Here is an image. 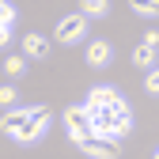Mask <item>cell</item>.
Masks as SVG:
<instances>
[{
    "label": "cell",
    "instance_id": "1",
    "mask_svg": "<svg viewBox=\"0 0 159 159\" xmlns=\"http://www.w3.org/2000/svg\"><path fill=\"white\" fill-rule=\"evenodd\" d=\"M49 110L46 106H34V110H8L4 117H0V133H8L11 140L19 144H34L38 136H42L49 129Z\"/></svg>",
    "mask_w": 159,
    "mask_h": 159
},
{
    "label": "cell",
    "instance_id": "4",
    "mask_svg": "<svg viewBox=\"0 0 159 159\" xmlns=\"http://www.w3.org/2000/svg\"><path fill=\"white\" fill-rule=\"evenodd\" d=\"M84 34H87V15H84V11L65 15L61 23H57V42H61V46H72V42H80Z\"/></svg>",
    "mask_w": 159,
    "mask_h": 159
},
{
    "label": "cell",
    "instance_id": "8",
    "mask_svg": "<svg viewBox=\"0 0 159 159\" xmlns=\"http://www.w3.org/2000/svg\"><path fill=\"white\" fill-rule=\"evenodd\" d=\"M23 53L34 57V61H42V57L49 53V42H46L42 34H27V38H23Z\"/></svg>",
    "mask_w": 159,
    "mask_h": 159
},
{
    "label": "cell",
    "instance_id": "17",
    "mask_svg": "<svg viewBox=\"0 0 159 159\" xmlns=\"http://www.w3.org/2000/svg\"><path fill=\"white\" fill-rule=\"evenodd\" d=\"M155 159H159V152H155Z\"/></svg>",
    "mask_w": 159,
    "mask_h": 159
},
{
    "label": "cell",
    "instance_id": "13",
    "mask_svg": "<svg viewBox=\"0 0 159 159\" xmlns=\"http://www.w3.org/2000/svg\"><path fill=\"white\" fill-rule=\"evenodd\" d=\"M11 23H15V8L8 0H0V27H11Z\"/></svg>",
    "mask_w": 159,
    "mask_h": 159
},
{
    "label": "cell",
    "instance_id": "12",
    "mask_svg": "<svg viewBox=\"0 0 159 159\" xmlns=\"http://www.w3.org/2000/svg\"><path fill=\"white\" fill-rule=\"evenodd\" d=\"M4 72L15 80V76H23L27 72V65H23V57H8V61H4Z\"/></svg>",
    "mask_w": 159,
    "mask_h": 159
},
{
    "label": "cell",
    "instance_id": "2",
    "mask_svg": "<svg viewBox=\"0 0 159 159\" xmlns=\"http://www.w3.org/2000/svg\"><path fill=\"white\" fill-rule=\"evenodd\" d=\"M91 121H95V133L98 136H125L133 129V114H129V102H117V106H102V110H91Z\"/></svg>",
    "mask_w": 159,
    "mask_h": 159
},
{
    "label": "cell",
    "instance_id": "3",
    "mask_svg": "<svg viewBox=\"0 0 159 159\" xmlns=\"http://www.w3.org/2000/svg\"><path fill=\"white\" fill-rule=\"evenodd\" d=\"M65 129L76 144H84L87 136H95V121H91V110L87 106H68L65 110Z\"/></svg>",
    "mask_w": 159,
    "mask_h": 159
},
{
    "label": "cell",
    "instance_id": "9",
    "mask_svg": "<svg viewBox=\"0 0 159 159\" xmlns=\"http://www.w3.org/2000/svg\"><path fill=\"white\" fill-rule=\"evenodd\" d=\"M133 65L152 72V68H155V46H152V42H140V46L133 49Z\"/></svg>",
    "mask_w": 159,
    "mask_h": 159
},
{
    "label": "cell",
    "instance_id": "10",
    "mask_svg": "<svg viewBox=\"0 0 159 159\" xmlns=\"http://www.w3.org/2000/svg\"><path fill=\"white\" fill-rule=\"evenodd\" d=\"M106 8H110L106 0H80V11H84L87 19H102V15H106Z\"/></svg>",
    "mask_w": 159,
    "mask_h": 159
},
{
    "label": "cell",
    "instance_id": "11",
    "mask_svg": "<svg viewBox=\"0 0 159 159\" xmlns=\"http://www.w3.org/2000/svg\"><path fill=\"white\" fill-rule=\"evenodd\" d=\"M129 8H133L136 15H148V19H155V15H159V0H129Z\"/></svg>",
    "mask_w": 159,
    "mask_h": 159
},
{
    "label": "cell",
    "instance_id": "6",
    "mask_svg": "<svg viewBox=\"0 0 159 159\" xmlns=\"http://www.w3.org/2000/svg\"><path fill=\"white\" fill-rule=\"evenodd\" d=\"M117 102H125V98L117 95L114 87H91L84 106H87V110H102V106H117Z\"/></svg>",
    "mask_w": 159,
    "mask_h": 159
},
{
    "label": "cell",
    "instance_id": "7",
    "mask_svg": "<svg viewBox=\"0 0 159 159\" xmlns=\"http://www.w3.org/2000/svg\"><path fill=\"white\" fill-rule=\"evenodd\" d=\"M114 57V46L106 42V38H95V42H87V65L91 68H106Z\"/></svg>",
    "mask_w": 159,
    "mask_h": 159
},
{
    "label": "cell",
    "instance_id": "16",
    "mask_svg": "<svg viewBox=\"0 0 159 159\" xmlns=\"http://www.w3.org/2000/svg\"><path fill=\"white\" fill-rule=\"evenodd\" d=\"M8 38H11V27H0V46H8Z\"/></svg>",
    "mask_w": 159,
    "mask_h": 159
},
{
    "label": "cell",
    "instance_id": "5",
    "mask_svg": "<svg viewBox=\"0 0 159 159\" xmlns=\"http://www.w3.org/2000/svg\"><path fill=\"white\" fill-rule=\"evenodd\" d=\"M80 148H84V155H91V159H117V155H121V148H117L114 136H98V133L87 136Z\"/></svg>",
    "mask_w": 159,
    "mask_h": 159
},
{
    "label": "cell",
    "instance_id": "15",
    "mask_svg": "<svg viewBox=\"0 0 159 159\" xmlns=\"http://www.w3.org/2000/svg\"><path fill=\"white\" fill-rule=\"evenodd\" d=\"M148 91H152V95H159V68H152V72H148Z\"/></svg>",
    "mask_w": 159,
    "mask_h": 159
},
{
    "label": "cell",
    "instance_id": "14",
    "mask_svg": "<svg viewBox=\"0 0 159 159\" xmlns=\"http://www.w3.org/2000/svg\"><path fill=\"white\" fill-rule=\"evenodd\" d=\"M11 102H15V87H0V106L11 110Z\"/></svg>",
    "mask_w": 159,
    "mask_h": 159
}]
</instances>
